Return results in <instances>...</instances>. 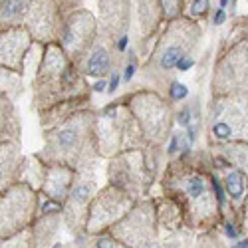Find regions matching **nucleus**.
Wrapping results in <instances>:
<instances>
[{"label": "nucleus", "instance_id": "obj_11", "mask_svg": "<svg viewBox=\"0 0 248 248\" xmlns=\"http://www.w3.org/2000/svg\"><path fill=\"white\" fill-rule=\"evenodd\" d=\"M183 56H187V48H185L183 42H173V40H169V44L165 46L159 54V68L161 70H173L177 68L179 64V60Z\"/></svg>", "mask_w": 248, "mask_h": 248}, {"label": "nucleus", "instance_id": "obj_10", "mask_svg": "<svg viewBox=\"0 0 248 248\" xmlns=\"http://www.w3.org/2000/svg\"><path fill=\"white\" fill-rule=\"evenodd\" d=\"M93 193V183H86L81 181L78 185H74V189L70 191V204H68V218L72 215H78V211L81 206H86L92 199Z\"/></svg>", "mask_w": 248, "mask_h": 248}, {"label": "nucleus", "instance_id": "obj_20", "mask_svg": "<svg viewBox=\"0 0 248 248\" xmlns=\"http://www.w3.org/2000/svg\"><path fill=\"white\" fill-rule=\"evenodd\" d=\"M179 123H181V125H189V123H191V109L189 108L179 113Z\"/></svg>", "mask_w": 248, "mask_h": 248}, {"label": "nucleus", "instance_id": "obj_23", "mask_svg": "<svg viewBox=\"0 0 248 248\" xmlns=\"http://www.w3.org/2000/svg\"><path fill=\"white\" fill-rule=\"evenodd\" d=\"M226 20V14H224V8H218L217 14H215V24H224Z\"/></svg>", "mask_w": 248, "mask_h": 248}, {"label": "nucleus", "instance_id": "obj_7", "mask_svg": "<svg viewBox=\"0 0 248 248\" xmlns=\"http://www.w3.org/2000/svg\"><path fill=\"white\" fill-rule=\"evenodd\" d=\"M68 187H70V173L66 169H52V173L48 175L46 179V185L44 189L48 191V199H54V201H62L68 193Z\"/></svg>", "mask_w": 248, "mask_h": 248}, {"label": "nucleus", "instance_id": "obj_28", "mask_svg": "<svg viewBox=\"0 0 248 248\" xmlns=\"http://www.w3.org/2000/svg\"><path fill=\"white\" fill-rule=\"evenodd\" d=\"M226 236H229V238H236V236H238V231L234 229V226L226 224Z\"/></svg>", "mask_w": 248, "mask_h": 248}, {"label": "nucleus", "instance_id": "obj_26", "mask_svg": "<svg viewBox=\"0 0 248 248\" xmlns=\"http://www.w3.org/2000/svg\"><path fill=\"white\" fill-rule=\"evenodd\" d=\"M127 42H129V38H127V36H121V38H119V42H117V50H119V52H125Z\"/></svg>", "mask_w": 248, "mask_h": 248}, {"label": "nucleus", "instance_id": "obj_5", "mask_svg": "<svg viewBox=\"0 0 248 248\" xmlns=\"http://www.w3.org/2000/svg\"><path fill=\"white\" fill-rule=\"evenodd\" d=\"M20 171V151L12 141L0 143V193L16 181Z\"/></svg>", "mask_w": 248, "mask_h": 248}, {"label": "nucleus", "instance_id": "obj_30", "mask_svg": "<svg viewBox=\"0 0 248 248\" xmlns=\"http://www.w3.org/2000/svg\"><path fill=\"white\" fill-rule=\"evenodd\" d=\"M226 4H229V0H220V8H226Z\"/></svg>", "mask_w": 248, "mask_h": 248}, {"label": "nucleus", "instance_id": "obj_12", "mask_svg": "<svg viewBox=\"0 0 248 248\" xmlns=\"http://www.w3.org/2000/svg\"><path fill=\"white\" fill-rule=\"evenodd\" d=\"M226 191L231 193L232 199H240L244 193V177L238 171H232L226 177Z\"/></svg>", "mask_w": 248, "mask_h": 248}, {"label": "nucleus", "instance_id": "obj_22", "mask_svg": "<svg viewBox=\"0 0 248 248\" xmlns=\"http://www.w3.org/2000/svg\"><path fill=\"white\" fill-rule=\"evenodd\" d=\"M213 187H215V193H217V201L222 204V202H224V193H222V187H220V183H218L217 179L213 181Z\"/></svg>", "mask_w": 248, "mask_h": 248}, {"label": "nucleus", "instance_id": "obj_24", "mask_svg": "<svg viewBox=\"0 0 248 248\" xmlns=\"http://www.w3.org/2000/svg\"><path fill=\"white\" fill-rule=\"evenodd\" d=\"M179 149V135L175 133L173 137H171V143H169V153H175Z\"/></svg>", "mask_w": 248, "mask_h": 248}, {"label": "nucleus", "instance_id": "obj_16", "mask_svg": "<svg viewBox=\"0 0 248 248\" xmlns=\"http://www.w3.org/2000/svg\"><path fill=\"white\" fill-rule=\"evenodd\" d=\"M213 135L217 139H229L232 135V127L229 125V123H224V121H218L213 125Z\"/></svg>", "mask_w": 248, "mask_h": 248}, {"label": "nucleus", "instance_id": "obj_6", "mask_svg": "<svg viewBox=\"0 0 248 248\" xmlns=\"http://www.w3.org/2000/svg\"><path fill=\"white\" fill-rule=\"evenodd\" d=\"M125 199H123V195L115 193V191H108L103 193L95 204H93V215H92V224L93 226H99L103 222H108L111 217H117L123 209H125Z\"/></svg>", "mask_w": 248, "mask_h": 248}, {"label": "nucleus", "instance_id": "obj_13", "mask_svg": "<svg viewBox=\"0 0 248 248\" xmlns=\"http://www.w3.org/2000/svg\"><path fill=\"white\" fill-rule=\"evenodd\" d=\"M10 106H8V99L2 95V92H0V135H2V131L8 127L10 123Z\"/></svg>", "mask_w": 248, "mask_h": 248}, {"label": "nucleus", "instance_id": "obj_3", "mask_svg": "<svg viewBox=\"0 0 248 248\" xmlns=\"http://www.w3.org/2000/svg\"><path fill=\"white\" fill-rule=\"evenodd\" d=\"M81 125L79 123H68V125L60 127L54 131V135L48 139V153L56 159L60 157H74L81 151Z\"/></svg>", "mask_w": 248, "mask_h": 248}, {"label": "nucleus", "instance_id": "obj_25", "mask_svg": "<svg viewBox=\"0 0 248 248\" xmlns=\"http://www.w3.org/2000/svg\"><path fill=\"white\" fill-rule=\"evenodd\" d=\"M95 246H108V248H111V246H117V242L111 240V238H99Z\"/></svg>", "mask_w": 248, "mask_h": 248}, {"label": "nucleus", "instance_id": "obj_15", "mask_svg": "<svg viewBox=\"0 0 248 248\" xmlns=\"http://www.w3.org/2000/svg\"><path fill=\"white\" fill-rule=\"evenodd\" d=\"M187 93H189L187 86L181 84V81H173V84H171L169 95H171V99H173V101H181V99H185V97H187Z\"/></svg>", "mask_w": 248, "mask_h": 248}, {"label": "nucleus", "instance_id": "obj_17", "mask_svg": "<svg viewBox=\"0 0 248 248\" xmlns=\"http://www.w3.org/2000/svg\"><path fill=\"white\" fill-rule=\"evenodd\" d=\"M206 10H209V0H193V4H191L193 16H202Z\"/></svg>", "mask_w": 248, "mask_h": 248}, {"label": "nucleus", "instance_id": "obj_9", "mask_svg": "<svg viewBox=\"0 0 248 248\" xmlns=\"http://www.w3.org/2000/svg\"><path fill=\"white\" fill-rule=\"evenodd\" d=\"M111 68V54L108 48H95L86 62V74L88 76H106Z\"/></svg>", "mask_w": 248, "mask_h": 248}, {"label": "nucleus", "instance_id": "obj_18", "mask_svg": "<svg viewBox=\"0 0 248 248\" xmlns=\"http://www.w3.org/2000/svg\"><path fill=\"white\" fill-rule=\"evenodd\" d=\"M195 66V60L187 54V56H183L181 60H179V64H177V70H181V72H189L191 68Z\"/></svg>", "mask_w": 248, "mask_h": 248}, {"label": "nucleus", "instance_id": "obj_8", "mask_svg": "<svg viewBox=\"0 0 248 248\" xmlns=\"http://www.w3.org/2000/svg\"><path fill=\"white\" fill-rule=\"evenodd\" d=\"M28 6L30 0H0V24H12L22 20Z\"/></svg>", "mask_w": 248, "mask_h": 248}, {"label": "nucleus", "instance_id": "obj_2", "mask_svg": "<svg viewBox=\"0 0 248 248\" xmlns=\"http://www.w3.org/2000/svg\"><path fill=\"white\" fill-rule=\"evenodd\" d=\"M93 32V18L88 12H78L70 18L64 32H62V46L70 54H79L88 44Z\"/></svg>", "mask_w": 248, "mask_h": 248}, {"label": "nucleus", "instance_id": "obj_14", "mask_svg": "<svg viewBox=\"0 0 248 248\" xmlns=\"http://www.w3.org/2000/svg\"><path fill=\"white\" fill-rule=\"evenodd\" d=\"M187 191H189V195H191L193 199L202 197V195H204V181H202L201 177L189 179V181H187Z\"/></svg>", "mask_w": 248, "mask_h": 248}, {"label": "nucleus", "instance_id": "obj_1", "mask_svg": "<svg viewBox=\"0 0 248 248\" xmlns=\"http://www.w3.org/2000/svg\"><path fill=\"white\" fill-rule=\"evenodd\" d=\"M34 195L28 185H10L0 193V240L12 238L30 222Z\"/></svg>", "mask_w": 248, "mask_h": 248}, {"label": "nucleus", "instance_id": "obj_27", "mask_svg": "<svg viewBox=\"0 0 248 248\" xmlns=\"http://www.w3.org/2000/svg\"><path fill=\"white\" fill-rule=\"evenodd\" d=\"M106 86H109L108 81L99 79V81H95V84H93V92H106Z\"/></svg>", "mask_w": 248, "mask_h": 248}, {"label": "nucleus", "instance_id": "obj_21", "mask_svg": "<svg viewBox=\"0 0 248 248\" xmlns=\"http://www.w3.org/2000/svg\"><path fill=\"white\" fill-rule=\"evenodd\" d=\"M135 70H137V66H135V56L131 58V62H129V64H127V68H125V76H123V78H125L127 81L133 78V74H135Z\"/></svg>", "mask_w": 248, "mask_h": 248}, {"label": "nucleus", "instance_id": "obj_19", "mask_svg": "<svg viewBox=\"0 0 248 248\" xmlns=\"http://www.w3.org/2000/svg\"><path fill=\"white\" fill-rule=\"evenodd\" d=\"M119 81H121V76H119V72H115L113 76H111V79H109V93H113L117 88H119Z\"/></svg>", "mask_w": 248, "mask_h": 248}, {"label": "nucleus", "instance_id": "obj_29", "mask_svg": "<svg viewBox=\"0 0 248 248\" xmlns=\"http://www.w3.org/2000/svg\"><path fill=\"white\" fill-rule=\"evenodd\" d=\"M236 246H238V248H248V240H240Z\"/></svg>", "mask_w": 248, "mask_h": 248}, {"label": "nucleus", "instance_id": "obj_4", "mask_svg": "<svg viewBox=\"0 0 248 248\" xmlns=\"http://www.w3.org/2000/svg\"><path fill=\"white\" fill-rule=\"evenodd\" d=\"M28 50V32L22 28H10L0 36V64L18 70L20 62L24 58V52Z\"/></svg>", "mask_w": 248, "mask_h": 248}]
</instances>
